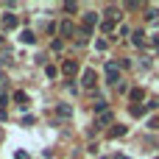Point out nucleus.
Instances as JSON below:
<instances>
[{
	"instance_id": "1",
	"label": "nucleus",
	"mask_w": 159,
	"mask_h": 159,
	"mask_svg": "<svg viewBox=\"0 0 159 159\" xmlns=\"http://www.w3.org/2000/svg\"><path fill=\"white\" fill-rule=\"evenodd\" d=\"M95 25H98V14H95V11H87V14L81 17V34L89 36V34L95 31Z\"/></svg>"
},
{
	"instance_id": "2",
	"label": "nucleus",
	"mask_w": 159,
	"mask_h": 159,
	"mask_svg": "<svg viewBox=\"0 0 159 159\" xmlns=\"http://www.w3.org/2000/svg\"><path fill=\"white\" fill-rule=\"evenodd\" d=\"M103 73H106V81L109 84H117L120 81V64L117 61H106L103 64Z\"/></svg>"
},
{
	"instance_id": "3",
	"label": "nucleus",
	"mask_w": 159,
	"mask_h": 159,
	"mask_svg": "<svg viewBox=\"0 0 159 159\" xmlns=\"http://www.w3.org/2000/svg\"><path fill=\"white\" fill-rule=\"evenodd\" d=\"M120 17H123V14H120L117 8H109V11L103 14V22H101V28H103V31H112V25H115Z\"/></svg>"
},
{
	"instance_id": "4",
	"label": "nucleus",
	"mask_w": 159,
	"mask_h": 159,
	"mask_svg": "<svg viewBox=\"0 0 159 159\" xmlns=\"http://www.w3.org/2000/svg\"><path fill=\"white\" fill-rule=\"evenodd\" d=\"M95 81H98V73H95V70H84V75H81V87H84V89H92Z\"/></svg>"
},
{
	"instance_id": "5",
	"label": "nucleus",
	"mask_w": 159,
	"mask_h": 159,
	"mask_svg": "<svg viewBox=\"0 0 159 159\" xmlns=\"http://www.w3.org/2000/svg\"><path fill=\"white\" fill-rule=\"evenodd\" d=\"M61 73H64V75H75V73H78V61H75V59H64Z\"/></svg>"
},
{
	"instance_id": "6",
	"label": "nucleus",
	"mask_w": 159,
	"mask_h": 159,
	"mask_svg": "<svg viewBox=\"0 0 159 159\" xmlns=\"http://www.w3.org/2000/svg\"><path fill=\"white\" fill-rule=\"evenodd\" d=\"M59 31H61L64 36H75V25H73V22H61V25H59Z\"/></svg>"
},
{
	"instance_id": "7",
	"label": "nucleus",
	"mask_w": 159,
	"mask_h": 159,
	"mask_svg": "<svg viewBox=\"0 0 159 159\" xmlns=\"http://www.w3.org/2000/svg\"><path fill=\"white\" fill-rule=\"evenodd\" d=\"M131 42H134L137 48H143V45H145V31H134V34H131Z\"/></svg>"
},
{
	"instance_id": "8",
	"label": "nucleus",
	"mask_w": 159,
	"mask_h": 159,
	"mask_svg": "<svg viewBox=\"0 0 159 159\" xmlns=\"http://www.w3.org/2000/svg\"><path fill=\"white\" fill-rule=\"evenodd\" d=\"M126 131H129L126 126H112V129H109V137H112V140H117V137H123Z\"/></svg>"
},
{
	"instance_id": "9",
	"label": "nucleus",
	"mask_w": 159,
	"mask_h": 159,
	"mask_svg": "<svg viewBox=\"0 0 159 159\" xmlns=\"http://www.w3.org/2000/svg\"><path fill=\"white\" fill-rule=\"evenodd\" d=\"M56 115H59V117H70V115H73V109H70L67 103H59V106H56Z\"/></svg>"
},
{
	"instance_id": "10",
	"label": "nucleus",
	"mask_w": 159,
	"mask_h": 159,
	"mask_svg": "<svg viewBox=\"0 0 159 159\" xmlns=\"http://www.w3.org/2000/svg\"><path fill=\"white\" fill-rule=\"evenodd\" d=\"M3 28H17V17L14 14H6L3 17Z\"/></svg>"
},
{
	"instance_id": "11",
	"label": "nucleus",
	"mask_w": 159,
	"mask_h": 159,
	"mask_svg": "<svg viewBox=\"0 0 159 159\" xmlns=\"http://www.w3.org/2000/svg\"><path fill=\"white\" fill-rule=\"evenodd\" d=\"M14 101H17L20 106H28V92H22V89H20V92H14Z\"/></svg>"
},
{
	"instance_id": "12",
	"label": "nucleus",
	"mask_w": 159,
	"mask_h": 159,
	"mask_svg": "<svg viewBox=\"0 0 159 159\" xmlns=\"http://www.w3.org/2000/svg\"><path fill=\"white\" fill-rule=\"evenodd\" d=\"M20 39H22L25 45H31V42H36V36H34V31H22V34H20Z\"/></svg>"
},
{
	"instance_id": "13",
	"label": "nucleus",
	"mask_w": 159,
	"mask_h": 159,
	"mask_svg": "<svg viewBox=\"0 0 159 159\" xmlns=\"http://www.w3.org/2000/svg\"><path fill=\"white\" fill-rule=\"evenodd\" d=\"M129 98L137 103V101H143V98H145V92H143V89H131V92H129Z\"/></svg>"
},
{
	"instance_id": "14",
	"label": "nucleus",
	"mask_w": 159,
	"mask_h": 159,
	"mask_svg": "<svg viewBox=\"0 0 159 159\" xmlns=\"http://www.w3.org/2000/svg\"><path fill=\"white\" fill-rule=\"evenodd\" d=\"M95 112H98V115H103V112H109V109H106V101H103V98H101V101L95 103Z\"/></svg>"
},
{
	"instance_id": "15",
	"label": "nucleus",
	"mask_w": 159,
	"mask_h": 159,
	"mask_svg": "<svg viewBox=\"0 0 159 159\" xmlns=\"http://www.w3.org/2000/svg\"><path fill=\"white\" fill-rule=\"evenodd\" d=\"M131 115H134V117H143V115H145V109H143L140 103H134V106H131Z\"/></svg>"
},
{
	"instance_id": "16",
	"label": "nucleus",
	"mask_w": 159,
	"mask_h": 159,
	"mask_svg": "<svg viewBox=\"0 0 159 159\" xmlns=\"http://www.w3.org/2000/svg\"><path fill=\"white\" fill-rule=\"evenodd\" d=\"M145 14H148V22H157V20H159V11H157V8H148Z\"/></svg>"
},
{
	"instance_id": "17",
	"label": "nucleus",
	"mask_w": 159,
	"mask_h": 159,
	"mask_svg": "<svg viewBox=\"0 0 159 159\" xmlns=\"http://www.w3.org/2000/svg\"><path fill=\"white\" fill-rule=\"evenodd\" d=\"M8 61H11V53L3 50V53H0V64H8Z\"/></svg>"
},
{
	"instance_id": "18",
	"label": "nucleus",
	"mask_w": 159,
	"mask_h": 159,
	"mask_svg": "<svg viewBox=\"0 0 159 159\" xmlns=\"http://www.w3.org/2000/svg\"><path fill=\"white\" fill-rule=\"evenodd\" d=\"M129 34H131V31H129L126 25H120V28H117V36H129Z\"/></svg>"
},
{
	"instance_id": "19",
	"label": "nucleus",
	"mask_w": 159,
	"mask_h": 159,
	"mask_svg": "<svg viewBox=\"0 0 159 159\" xmlns=\"http://www.w3.org/2000/svg\"><path fill=\"white\" fill-rule=\"evenodd\" d=\"M45 73H48V78H53V75H56V67H53V64H48V67H45Z\"/></svg>"
},
{
	"instance_id": "20",
	"label": "nucleus",
	"mask_w": 159,
	"mask_h": 159,
	"mask_svg": "<svg viewBox=\"0 0 159 159\" xmlns=\"http://www.w3.org/2000/svg\"><path fill=\"white\" fill-rule=\"evenodd\" d=\"M101 123H112V112H103L101 115Z\"/></svg>"
},
{
	"instance_id": "21",
	"label": "nucleus",
	"mask_w": 159,
	"mask_h": 159,
	"mask_svg": "<svg viewBox=\"0 0 159 159\" xmlns=\"http://www.w3.org/2000/svg\"><path fill=\"white\" fill-rule=\"evenodd\" d=\"M17 159H31V157H28L25 151H17Z\"/></svg>"
},
{
	"instance_id": "22",
	"label": "nucleus",
	"mask_w": 159,
	"mask_h": 159,
	"mask_svg": "<svg viewBox=\"0 0 159 159\" xmlns=\"http://www.w3.org/2000/svg\"><path fill=\"white\" fill-rule=\"evenodd\" d=\"M6 101H8V95H6V92H0V106H3Z\"/></svg>"
},
{
	"instance_id": "23",
	"label": "nucleus",
	"mask_w": 159,
	"mask_h": 159,
	"mask_svg": "<svg viewBox=\"0 0 159 159\" xmlns=\"http://www.w3.org/2000/svg\"><path fill=\"white\" fill-rule=\"evenodd\" d=\"M3 81H6V73H3V70H0V84H3Z\"/></svg>"
},
{
	"instance_id": "24",
	"label": "nucleus",
	"mask_w": 159,
	"mask_h": 159,
	"mask_svg": "<svg viewBox=\"0 0 159 159\" xmlns=\"http://www.w3.org/2000/svg\"><path fill=\"white\" fill-rule=\"evenodd\" d=\"M154 42H157V45H159V34H157V36H154Z\"/></svg>"
},
{
	"instance_id": "25",
	"label": "nucleus",
	"mask_w": 159,
	"mask_h": 159,
	"mask_svg": "<svg viewBox=\"0 0 159 159\" xmlns=\"http://www.w3.org/2000/svg\"><path fill=\"white\" fill-rule=\"evenodd\" d=\"M115 159H129V157H120V154H117V157H115Z\"/></svg>"
}]
</instances>
